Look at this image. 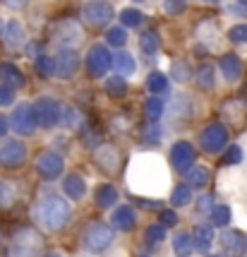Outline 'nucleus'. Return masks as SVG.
Segmentation results:
<instances>
[{
    "instance_id": "nucleus-1",
    "label": "nucleus",
    "mask_w": 247,
    "mask_h": 257,
    "mask_svg": "<svg viewBox=\"0 0 247 257\" xmlns=\"http://www.w3.org/2000/svg\"><path fill=\"white\" fill-rule=\"evenodd\" d=\"M34 216L46 231H60L70 219V207L63 197L53 195V197H46V200H41L36 204Z\"/></svg>"
},
{
    "instance_id": "nucleus-2",
    "label": "nucleus",
    "mask_w": 247,
    "mask_h": 257,
    "mask_svg": "<svg viewBox=\"0 0 247 257\" xmlns=\"http://www.w3.org/2000/svg\"><path fill=\"white\" fill-rule=\"evenodd\" d=\"M44 250V240L34 228H20L12 235L10 257H39Z\"/></svg>"
},
{
    "instance_id": "nucleus-3",
    "label": "nucleus",
    "mask_w": 247,
    "mask_h": 257,
    "mask_svg": "<svg viewBox=\"0 0 247 257\" xmlns=\"http://www.w3.org/2000/svg\"><path fill=\"white\" fill-rule=\"evenodd\" d=\"M53 41L56 46H60L63 51H72L84 41V32L75 20H63L53 27Z\"/></svg>"
},
{
    "instance_id": "nucleus-4",
    "label": "nucleus",
    "mask_w": 247,
    "mask_h": 257,
    "mask_svg": "<svg viewBox=\"0 0 247 257\" xmlns=\"http://www.w3.org/2000/svg\"><path fill=\"white\" fill-rule=\"evenodd\" d=\"M34 115H36V125L53 127V125L63 120V106L56 99H39L34 103Z\"/></svg>"
},
{
    "instance_id": "nucleus-5",
    "label": "nucleus",
    "mask_w": 247,
    "mask_h": 257,
    "mask_svg": "<svg viewBox=\"0 0 247 257\" xmlns=\"http://www.w3.org/2000/svg\"><path fill=\"white\" fill-rule=\"evenodd\" d=\"M113 243V231L106 224H91L84 231V245L89 247L91 252H101Z\"/></svg>"
},
{
    "instance_id": "nucleus-6",
    "label": "nucleus",
    "mask_w": 247,
    "mask_h": 257,
    "mask_svg": "<svg viewBox=\"0 0 247 257\" xmlns=\"http://www.w3.org/2000/svg\"><path fill=\"white\" fill-rule=\"evenodd\" d=\"M10 125L15 127V133L20 135H32L36 130V115H34V106L29 103H20L10 118Z\"/></svg>"
},
{
    "instance_id": "nucleus-7",
    "label": "nucleus",
    "mask_w": 247,
    "mask_h": 257,
    "mask_svg": "<svg viewBox=\"0 0 247 257\" xmlns=\"http://www.w3.org/2000/svg\"><path fill=\"white\" fill-rule=\"evenodd\" d=\"M202 147L204 152H209V154H216V152H221L228 142V130H225V125L221 123H213L209 125L206 130H202Z\"/></svg>"
},
{
    "instance_id": "nucleus-8",
    "label": "nucleus",
    "mask_w": 247,
    "mask_h": 257,
    "mask_svg": "<svg viewBox=\"0 0 247 257\" xmlns=\"http://www.w3.org/2000/svg\"><path fill=\"white\" fill-rule=\"evenodd\" d=\"M194 159H197V154H194V147L190 142H175L170 149V164L180 173H187L194 166Z\"/></svg>"
},
{
    "instance_id": "nucleus-9",
    "label": "nucleus",
    "mask_w": 247,
    "mask_h": 257,
    "mask_svg": "<svg viewBox=\"0 0 247 257\" xmlns=\"http://www.w3.org/2000/svg\"><path fill=\"white\" fill-rule=\"evenodd\" d=\"M27 159V147L17 140H8L0 147V164L5 168H20Z\"/></svg>"
},
{
    "instance_id": "nucleus-10",
    "label": "nucleus",
    "mask_w": 247,
    "mask_h": 257,
    "mask_svg": "<svg viewBox=\"0 0 247 257\" xmlns=\"http://www.w3.org/2000/svg\"><path fill=\"white\" fill-rule=\"evenodd\" d=\"M111 53L106 46H94L89 53H87V70H89L91 77H101L106 75V70L111 67Z\"/></svg>"
},
{
    "instance_id": "nucleus-11",
    "label": "nucleus",
    "mask_w": 247,
    "mask_h": 257,
    "mask_svg": "<svg viewBox=\"0 0 247 257\" xmlns=\"http://www.w3.org/2000/svg\"><path fill=\"white\" fill-rule=\"evenodd\" d=\"M82 17H84V22L87 24L103 27V24H108L113 20V8L108 5V3H89V5H84Z\"/></svg>"
},
{
    "instance_id": "nucleus-12",
    "label": "nucleus",
    "mask_w": 247,
    "mask_h": 257,
    "mask_svg": "<svg viewBox=\"0 0 247 257\" xmlns=\"http://www.w3.org/2000/svg\"><path fill=\"white\" fill-rule=\"evenodd\" d=\"M36 168H39V173H41L46 180H53L63 173L65 161H63V157L56 154V152H44V154L39 157V161H36Z\"/></svg>"
},
{
    "instance_id": "nucleus-13",
    "label": "nucleus",
    "mask_w": 247,
    "mask_h": 257,
    "mask_svg": "<svg viewBox=\"0 0 247 257\" xmlns=\"http://www.w3.org/2000/svg\"><path fill=\"white\" fill-rule=\"evenodd\" d=\"M221 243L233 257H242L247 252V235L240 233V231H223Z\"/></svg>"
},
{
    "instance_id": "nucleus-14",
    "label": "nucleus",
    "mask_w": 247,
    "mask_h": 257,
    "mask_svg": "<svg viewBox=\"0 0 247 257\" xmlns=\"http://www.w3.org/2000/svg\"><path fill=\"white\" fill-rule=\"evenodd\" d=\"M79 67V58L72 53V51H60L56 58V75H60V77H72L75 72H77Z\"/></svg>"
},
{
    "instance_id": "nucleus-15",
    "label": "nucleus",
    "mask_w": 247,
    "mask_h": 257,
    "mask_svg": "<svg viewBox=\"0 0 247 257\" xmlns=\"http://www.w3.org/2000/svg\"><path fill=\"white\" fill-rule=\"evenodd\" d=\"M96 164L106 171V173H113L118 164H120V154H118V149L111 145H103L99 152H96Z\"/></svg>"
},
{
    "instance_id": "nucleus-16",
    "label": "nucleus",
    "mask_w": 247,
    "mask_h": 257,
    "mask_svg": "<svg viewBox=\"0 0 247 257\" xmlns=\"http://www.w3.org/2000/svg\"><path fill=\"white\" fill-rule=\"evenodd\" d=\"M0 79H3L5 87H10V89L24 87V75L20 67H15V63H3V65H0Z\"/></svg>"
},
{
    "instance_id": "nucleus-17",
    "label": "nucleus",
    "mask_w": 247,
    "mask_h": 257,
    "mask_svg": "<svg viewBox=\"0 0 247 257\" xmlns=\"http://www.w3.org/2000/svg\"><path fill=\"white\" fill-rule=\"evenodd\" d=\"M213 243V231L211 226H194V231H192V245H194V250H199V252H206L209 247H211Z\"/></svg>"
},
{
    "instance_id": "nucleus-18",
    "label": "nucleus",
    "mask_w": 247,
    "mask_h": 257,
    "mask_svg": "<svg viewBox=\"0 0 247 257\" xmlns=\"http://www.w3.org/2000/svg\"><path fill=\"white\" fill-rule=\"evenodd\" d=\"M137 224V216L132 212V207L130 204H125V207H118L115 212H113V226L115 228H120V231H130V228H135Z\"/></svg>"
},
{
    "instance_id": "nucleus-19",
    "label": "nucleus",
    "mask_w": 247,
    "mask_h": 257,
    "mask_svg": "<svg viewBox=\"0 0 247 257\" xmlns=\"http://www.w3.org/2000/svg\"><path fill=\"white\" fill-rule=\"evenodd\" d=\"M240 72H242V63L237 56L228 53V56L221 58V75L225 77V82H235L240 77Z\"/></svg>"
},
{
    "instance_id": "nucleus-20",
    "label": "nucleus",
    "mask_w": 247,
    "mask_h": 257,
    "mask_svg": "<svg viewBox=\"0 0 247 257\" xmlns=\"http://www.w3.org/2000/svg\"><path fill=\"white\" fill-rule=\"evenodd\" d=\"M63 190H65V195H68V197H72V200H82V197H84V192H87V183H84V178H82V176L72 173V176H68V178H65V183H63Z\"/></svg>"
},
{
    "instance_id": "nucleus-21",
    "label": "nucleus",
    "mask_w": 247,
    "mask_h": 257,
    "mask_svg": "<svg viewBox=\"0 0 247 257\" xmlns=\"http://www.w3.org/2000/svg\"><path fill=\"white\" fill-rule=\"evenodd\" d=\"M118 202V190L113 188V185H99L96 188V204L99 207H103V209H111L113 204Z\"/></svg>"
},
{
    "instance_id": "nucleus-22",
    "label": "nucleus",
    "mask_w": 247,
    "mask_h": 257,
    "mask_svg": "<svg viewBox=\"0 0 247 257\" xmlns=\"http://www.w3.org/2000/svg\"><path fill=\"white\" fill-rule=\"evenodd\" d=\"M173 250L178 257H190L194 245H192V233H178L173 240Z\"/></svg>"
},
{
    "instance_id": "nucleus-23",
    "label": "nucleus",
    "mask_w": 247,
    "mask_h": 257,
    "mask_svg": "<svg viewBox=\"0 0 247 257\" xmlns=\"http://www.w3.org/2000/svg\"><path fill=\"white\" fill-rule=\"evenodd\" d=\"M120 75H132L137 70V65H135V58L130 56V53H118V56L113 58V63H111Z\"/></svg>"
},
{
    "instance_id": "nucleus-24",
    "label": "nucleus",
    "mask_w": 247,
    "mask_h": 257,
    "mask_svg": "<svg viewBox=\"0 0 247 257\" xmlns=\"http://www.w3.org/2000/svg\"><path fill=\"white\" fill-rule=\"evenodd\" d=\"M209 183V171L204 166H192L187 171V185L190 188H204Z\"/></svg>"
},
{
    "instance_id": "nucleus-25",
    "label": "nucleus",
    "mask_w": 247,
    "mask_h": 257,
    "mask_svg": "<svg viewBox=\"0 0 247 257\" xmlns=\"http://www.w3.org/2000/svg\"><path fill=\"white\" fill-rule=\"evenodd\" d=\"M146 89L154 91V94H166L168 91V77L161 75V72H151L146 77Z\"/></svg>"
},
{
    "instance_id": "nucleus-26",
    "label": "nucleus",
    "mask_w": 247,
    "mask_h": 257,
    "mask_svg": "<svg viewBox=\"0 0 247 257\" xmlns=\"http://www.w3.org/2000/svg\"><path fill=\"white\" fill-rule=\"evenodd\" d=\"M144 111H146V118H149L151 123H156L158 118L163 115V111H166V103L158 99V96H151V99H146Z\"/></svg>"
},
{
    "instance_id": "nucleus-27",
    "label": "nucleus",
    "mask_w": 247,
    "mask_h": 257,
    "mask_svg": "<svg viewBox=\"0 0 247 257\" xmlns=\"http://www.w3.org/2000/svg\"><path fill=\"white\" fill-rule=\"evenodd\" d=\"M5 41L10 46H20L24 41V29L20 22H8V27H5Z\"/></svg>"
},
{
    "instance_id": "nucleus-28",
    "label": "nucleus",
    "mask_w": 247,
    "mask_h": 257,
    "mask_svg": "<svg viewBox=\"0 0 247 257\" xmlns=\"http://www.w3.org/2000/svg\"><path fill=\"white\" fill-rule=\"evenodd\" d=\"M106 91L111 94V96H115V99H120V96H125L127 94V82H125L123 77H108L106 79Z\"/></svg>"
},
{
    "instance_id": "nucleus-29",
    "label": "nucleus",
    "mask_w": 247,
    "mask_h": 257,
    "mask_svg": "<svg viewBox=\"0 0 247 257\" xmlns=\"http://www.w3.org/2000/svg\"><path fill=\"white\" fill-rule=\"evenodd\" d=\"M158 36H156V32H144L142 36H139V46H142V51H144L146 56H154L158 51Z\"/></svg>"
},
{
    "instance_id": "nucleus-30",
    "label": "nucleus",
    "mask_w": 247,
    "mask_h": 257,
    "mask_svg": "<svg viewBox=\"0 0 247 257\" xmlns=\"http://www.w3.org/2000/svg\"><path fill=\"white\" fill-rule=\"evenodd\" d=\"M120 22H123V27H139L144 22V15L135 8H127V10L120 12Z\"/></svg>"
},
{
    "instance_id": "nucleus-31",
    "label": "nucleus",
    "mask_w": 247,
    "mask_h": 257,
    "mask_svg": "<svg viewBox=\"0 0 247 257\" xmlns=\"http://www.w3.org/2000/svg\"><path fill=\"white\" fill-rule=\"evenodd\" d=\"M190 200H192V188L190 185H178V188L173 190V195H170V202H173L175 207H185Z\"/></svg>"
},
{
    "instance_id": "nucleus-32",
    "label": "nucleus",
    "mask_w": 247,
    "mask_h": 257,
    "mask_svg": "<svg viewBox=\"0 0 247 257\" xmlns=\"http://www.w3.org/2000/svg\"><path fill=\"white\" fill-rule=\"evenodd\" d=\"M211 221L213 226H228L230 224V209L225 207V204H218V207H213L211 209Z\"/></svg>"
},
{
    "instance_id": "nucleus-33",
    "label": "nucleus",
    "mask_w": 247,
    "mask_h": 257,
    "mask_svg": "<svg viewBox=\"0 0 247 257\" xmlns=\"http://www.w3.org/2000/svg\"><path fill=\"white\" fill-rule=\"evenodd\" d=\"M34 65H36V72H39V75H44V77H51V75L56 72V60H53V58H48V56H39Z\"/></svg>"
},
{
    "instance_id": "nucleus-34",
    "label": "nucleus",
    "mask_w": 247,
    "mask_h": 257,
    "mask_svg": "<svg viewBox=\"0 0 247 257\" xmlns=\"http://www.w3.org/2000/svg\"><path fill=\"white\" fill-rule=\"evenodd\" d=\"M197 87H199V89H211L213 87V70H211V65L199 67V72H197Z\"/></svg>"
},
{
    "instance_id": "nucleus-35",
    "label": "nucleus",
    "mask_w": 247,
    "mask_h": 257,
    "mask_svg": "<svg viewBox=\"0 0 247 257\" xmlns=\"http://www.w3.org/2000/svg\"><path fill=\"white\" fill-rule=\"evenodd\" d=\"M106 41L111 46H123L127 41V34H125V27H111L106 32Z\"/></svg>"
},
{
    "instance_id": "nucleus-36",
    "label": "nucleus",
    "mask_w": 247,
    "mask_h": 257,
    "mask_svg": "<svg viewBox=\"0 0 247 257\" xmlns=\"http://www.w3.org/2000/svg\"><path fill=\"white\" fill-rule=\"evenodd\" d=\"M12 202H15V188H12L10 183L0 180V209L3 207H10Z\"/></svg>"
},
{
    "instance_id": "nucleus-37",
    "label": "nucleus",
    "mask_w": 247,
    "mask_h": 257,
    "mask_svg": "<svg viewBox=\"0 0 247 257\" xmlns=\"http://www.w3.org/2000/svg\"><path fill=\"white\" fill-rule=\"evenodd\" d=\"M228 39L233 44H247V24H235L230 32H228Z\"/></svg>"
},
{
    "instance_id": "nucleus-38",
    "label": "nucleus",
    "mask_w": 247,
    "mask_h": 257,
    "mask_svg": "<svg viewBox=\"0 0 247 257\" xmlns=\"http://www.w3.org/2000/svg\"><path fill=\"white\" fill-rule=\"evenodd\" d=\"M166 238V226L161 224V226H149L146 228V240L149 243H161Z\"/></svg>"
},
{
    "instance_id": "nucleus-39",
    "label": "nucleus",
    "mask_w": 247,
    "mask_h": 257,
    "mask_svg": "<svg viewBox=\"0 0 247 257\" xmlns=\"http://www.w3.org/2000/svg\"><path fill=\"white\" fill-rule=\"evenodd\" d=\"M63 123H65V127H70V130H75V127H79V111L77 108H63Z\"/></svg>"
},
{
    "instance_id": "nucleus-40",
    "label": "nucleus",
    "mask_w": 247,
    "mask_h": 257,
    "mask_svg": "<svg viewBox=\"0 0 247 257\" xmlns=\"http://www.w3.org/2000/svg\"><path fill=\"white\" fill-rule=\"evenodd\" d=\"M223 161L228 164V166H235V164H240V161H242V149H240L237 145H233L228 152H225Z\"/></svg>"
},
{
    "instance_id": "nucleus-41",
    "label": "nucleus",
    "mask_w": 247,
    "mask_h": 257,
    "mask_svg": "<svg viewBox=\"0 0 247 257\" xmlns=\"http://www.w3.org/2000/svg\"><path fill=\"white\" fill-rule=\"evenodd\" d=\"M163 10L168 12V15H180V12L185 10V3L182 0H166L163 3Z\"/></svg>"
},
{
    "instance_id": "nucleus-42",
    "label": "nucleus",
    "mask_w": 247,
    "mask_h": 257,
    "mask_svg": "<svg viewBox=\"0 0 247 257\" xmlns=\"http://www.w3.org/2000/svg\"><path fill=\"white\" fill-rule=\"evenodd\" d=\"M12 99H15V91L5 84H0V106H10Z\"/></svg>"
},
{
    "instance_id": "nucleus-43",
    "label": "nucleus",
    "mask_w": 247,
    "mask_h": 257,
    "mask_svg": "<svg viewBox=\"0 0 247 257\" xmlns=\"http://www.w3.org/2000/svg\"><path fill=\"white\" fill-rule=\"evenodd\" d=\"M173 79H175V82H185V79H187V70H185L182 63H175V67H173Z\"/></svg>"
},
{
    "instance_id": "nucleus-44",
    "label": "nucleus",
    "mask_w": 247,
    "mask_h": 257,
    "mask_svg": "<svg viewBox=\"0 0 247 257\" xmlns=\"http://www.w3.org/2000/svg\"><path fill=\"white\" fill-rule=\"evenodd\" d=\"M161 221H163V226L173 228V226L178 224V214H175V212H163V214H161Z\"/></svg>"
},
{
    "instance_id": "nucleus-45",
    "label": "nucleus",
    "mask_w": 247,
    "mask_h": 257,
    "mask_svg": "<svg viewBox=\"0 0 247 257\" xmlns=\"http://www.w3.org/2000/svg\"><path fill=\"white\" fill-rule=\"evenodd\" d=\"M151 137V142H158V137H161V133H158V127H156V123H151V127L146 130V140Z\"/></svg>"
},
{
    "instance_id": "nucleus-46",
    "label": "nucleus",
    "mask_w": 247,
    "mask_h": 257,
    "mask_svg": "<svg viewBox=\"0 0 247 257\" xmlns=\"http://www.w3.org/2000/svg\"><path fill=\"white\" fill-rule=\"evenodd\" d=\"M5 5L12 8V10H22L24 5H27V0H5Z\"/></svg>"
},
{
    "instance_id": "nucleus-47",
    "label": "nucleus",
    "mask_w": 247,
    "mask_h": 257,
    "mask_svg": "<svg viewBox=\"0 0 247 257\" xmlns=\"http://www.w3.org/2000/svg\"><path fill=\"white\" fill-rule=\"evenodd\" d=\"M139 204L144 209H161V202H151V200H139Z\"/></svg>"
},
{
    "instance_id": "nucleus-48",
    "label": "nucleus",
    "mask_w": 247,
    "mask_h": 257,
    "mask_svg": "<svg viewBox=\"0 0 247 257\" xmlns=\"http://www.w3.org/2000/svg\"><path fill=\"white\" fill-rule=\"evenodd\" d=\"M8 127H10L8 118H5V115H0V137H5V135H8Z\"/></svg>"
},
{
    "instance_id": "nucleus-49",
    "label": "nucleus",
    "mask_w": 247,
    "mask_h": 257,
    "mask_svg": "<svg viewBox=\"0 0 247 257\" xmlns=\"http://www.w3.org/2000/svg\"><path fill=\"white\" fill-rule=\"evenodd\" d=\"M99 145V135H87V140H84V147H96Z\"/></svg>"
},
{
    "instance_id": "nucleus-50",
    "label": "nucleus",
    "mask_w": 247,
    "mask_h": 257,
    "mask_svg": "<svg viewBox=\"0 0 247 257\" xmlns=\"http://www.w3.org/2000/svg\"><path fill=\"white\" fill-rule=\"evenodd\" d=\"M235 5H237L235 12H240V15H247V0H237Z\"/></svg>"
},
{
    "instance_id": "nucleus-51",
    "label": "nucleus",
    "mask_w": 247,
    "mask_h": 257,
    "mask_svg": "<svg viewBox=\"0 0 247 257\" xmlns=\"http://www.w3.org/2000/svg\"><path fill=\"white\" fill-rule=\"evenodd\" d=\"M206 207H211V197L209 195H204L202 200H199V209H206Z\"/></svg>"
},
{
    "instance_id": "nucleus-52",
    "label": "nucleus",
    "mask_w": 247,
    "mask_h": 257,
    "mask_svg": "<svg viewBox=\"0 0 247 257\" xmlns=\"http://www.w3.org/2000/svg\"><path fill=\"white\" fill-rule=\"evenodd\" d=\"M48 257H60V255H48Z\"/></svg>"
},
{
    "instance_id": "nucleus-53",
    "label": "nucleus",
    "mask_w": 247,
    "mask_h": 257,
    "mask_svg": "<svg viewBox=\"0 0 247 257\" xmlns=\"http://www.w3.org/2000/svg\"><path fill=\"white\" fill-rule=\"evenodd\" d=\"M139 257H149V255H139Z\"/></svg>"
},
{
    "instance_id": "nucleus-54",
    "label": "nucleus",
    "mask_w": 247,
    "mask_h": 257,
    "mask_svg": "<svg viewBox=\"0 0 247 257\" xmlns=\"http://www.w3.org/2000/svg\"><path fill=\"white\" fill-rule=\"evenodd\" d=\"M206 3H213V0H206Z\"/></svg>"
}]
</instances>
